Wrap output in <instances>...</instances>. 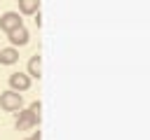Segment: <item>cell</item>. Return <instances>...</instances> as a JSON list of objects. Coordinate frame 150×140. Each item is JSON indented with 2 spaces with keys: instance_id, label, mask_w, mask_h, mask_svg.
Masks as SVG:
<instances>
[{
  "instance_id": "6da1fadb",
  "label": "cell",
  "mask_w": 150,
  "mask_h": 140,
  "mask_svg": "<svg viewBox=\"0 0 150 140\" xmlns=\"http://www.w3.org/2000/svg\"><path fill=\"white\" fill-rule=\"evenodd\" d=\"M0 107L5 112H19L23 107V96L19 91H0Z\"/></svg>"
},
{
  "instance_id": "7a4b0ae2",
  "label": "cell",
  "mask_w": 150,
  "mask_h": 140,
  "mask_svg": "<svg viewBox=\"0 0 150 140\" xmlns=\"http://www.w3.org/2000/svg\"><path fill=\"white\" fill-rule=\"evenodd\" d=\"M38 124H40V114H35L30 110H23V107L16 112V121H14L16 131H28V128H35Z\"/></svg>"
},
{
  "instance_id": "3957f363",
  "label": "cell",
  "mask_w": 150,
  "mask_h": 140,
  "mask_svg": "<svg viewBox=\"0 0 150 140\" xmlns=\"http://www.w3.org/2000/svg\"><path fill=\"white\" fill-rule=\"evenodd\" d=\"M19 26H23V19L19 16V12H5L0 16V30L2 33H9V30H14Z\"/></svg>"
},
{
  "instance_id": "277c9868",
  "label": "cell",
  "mask_w": 150,
  "mask_h": 140,
  "mask_svg": "<svg viewBox=\"0 0 150 140\" xmlns=\"http://www.w3.org/2000/svg\"><path fill=\"white\" fill-rule=\"evenodd\" d=\"M9 89L12 91H19V93L28 91L30 89V77L26 72H12L9 75Z\"/></svg>"
},
{
  "instance_id": "5b68a950",
  "label": "cell",
  "mask_w": 150,
  "mask_h": 140,
  "mask_svg": "<svg viewBox=\"0 0 150 140\" xmlns=\"http://www.w3.org/2000/svg\"><path fill=\"white\" fill-rule=\"evenodd\" d=\"M7 40L12 42V47H23V44H28V40H30V35H28V30H26V26H19V28H14V30H9L7 33Z\"/></svg>"
},
{
  "instance_id": "8992f818",
  "label": "cell",
  "mask_w": 150,
  "mask_h": 140,
  "mask_svg": "<svg viewBox=\"0 0 150 140\" xmlns=\"http://www.w3.org/2000/svg\"><path fill=\"white\" fill-rule=\"evenodd\" d=\"M26 75L30 77V79H40L42 77V58H40V54H33L30 58H28V65H26Z\"/></svg>"
},
{
  "instance_id": "52a82bcc",
  "label": "cell",
  "mask_w": 150,
  "mask_h": 140,
  "mask_svg": "<svg viewBox=\"0 0 150 140\" xmlns=\"http://www.w3.org/2000/svg\"><path fill=\"white\" fill-rule=\"evenodd\" d=\"M14 63H19V49L16 47L0 49V65H14Z\"/></svg>"
},
{
  "instance_id": "ba28073f",
  "label": "cell",
  "mask_w": 150,
  "mask_h": 140,
  "mask_svg": "<svg viewBox=\"0 0 150 140\" xmlns=\"http://www.w3.org/2000/svg\"><path fill=\"white\" fill-rule=\"evenodd\" d=\"M19 12L26 16H33L35 12H40V0H19Z\"/></svg>"
},
{
  "instance_id": "9c48e42d",
  "label": "cell",
  "mask_w": 150,
  "mask_h": 140,
  "mask_svg": "<svg viewBox=\"0 0 150 140\" xmlns=\"http://www.w3.org/2000/svg\"><path fill=\"white\" fill-rule=\"evenodd\" d=\"M28 110H30V112H35V114H40V110H42V105H40V100H33Z\"/></svg>"
},
{
  "instance_id": "30bf717a",
  "label": "cell",
  "mask_w": 150,
  "mask_h": 140,
  "mask_svg": "<svg viewBox=\"0 0 150 140\" xmlns=\"http://www.w3.org/2000/svg\"><path fill=\"white\" fill-rule=\"evenodd\" d=\"M40 138H42V135H40V131H35L30 138H23V140H40Z\"/></svg>"
},
{
  "instance_id": "8fae6325",
  "label": "cell",
  "mask_w": 150,
  "mask_h": 140,
  "mask_svg": "<svg viewBox=\"0 0 150 140\" xmlns=\"http://www.w3.org/2000/svg\"><path fill=\"white\" fill-rule=\"evenodd\" d=\"M33 16H35V26H40V23H42V16H40V12H35Z\"/></svg>"
}]
</instances>
